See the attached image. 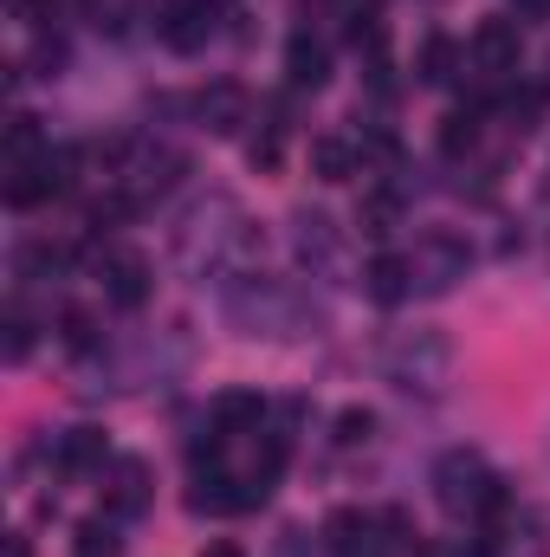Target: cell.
<instances>
[{"label": "cell", "mask_w": 550, "mask_h": 557, "mask_svg": "<svg viewBox=\"0 0 550 557\" xmlns=\"http://www.w3.org/2000/svg\"><path fill=\"white\" fill-rule=\"evenodd\" d=\"M518 52H525L518 20H479L473 39H466V65H473L479 78H512V72H518Z\"/></svg>", "instance_id": "3"}, {"label": "cell", "mask_w": 550, "mask_h": 557, "mask_svg": "<svg viewBox=\"0 0 550 557\" xmlns=\"http://www.w3.org/2000/svg\"><path fill=\"white\" fill-rule=\"evenodd\" d=\"M440 370H447V344H440V337H427L421 357H414V344H396V350H389V376H396L402 389H434Z\"/></svg>", "instance_id": "6"}, {"label": "cell", "mask_w": 550, "mask_h": 557, "mask_svg": "<svg viewBox=\"0 0 550 557\" xmlns=\"http://www.w3.org/2000/svg\"><path fill=\"white\" fill-rule=\"evenodd\" d=\"M285 78H291V91H317V85L330 78V46L311 39V33H291V46H285Z\"/></svg>", "instance_id": "8"}, {"label": "cell", "mask_w": 550, "mask_h": 557, "mask_svg": "<svg viewBox=\"0 0 550 557\" xmlns=\"http://www.w3.org/2000/svg\"><path fill=\"white\" fill-rule=\"evenodd\" d=\"M33 65H39V78H59V65H65V39H39V46H33Z\"/></svg>", "instance_id": "24"}, {"label": "cell", "mask_w": 550, "mask_h": 557, "mask_svg": "<svg viewBox=\"0 0 550 557\" xmlns=\"http://www.w3.org/2000/svg\"><path fill=\"white\" fill-rule=\"evenodd\" d=\"M52 7H59V0H20V13H26V20H52Z\"/></svg>", "instance_id": "25"}, {"label": "cell", "mask_w": 550, "mask_h": 557, "mask_svg": "<svg viewBox=\"0 0 550 557\" xmlns=\"http://www.w3.org/2000/svg\"><path fill=\"white\" fill-rule=\"evenodd\" d=\"M59 467L65 473H104L111 467V434L104 428H65L59 434Z\"/></svg>", "instance_id": "9"}, {"label": "cell", "mask_w": 550, "mask_h": 557, "mask_svg": "<svg viewBox=\"0 0 550 557\" xmlns=\"http://www.w3.org/2000/svg\"><path fill=\"white\" fill-rule=\"evenodd\" d=\"M149 467L142 460H111L104 467V512L111 519H137V512H149Z\"/></svg>", "instance_id": "5"}, {"label": "cell", "mask_w": 550, "mask_h": 557, "mask_svg": "<svg viewBox=\"0 0 550 557\" xmlns=\"http://www.w3.org/2000/svg\"><path fill=\"white\" fill-rule=\"evenodd\" d=\"M59 344H65V350H91V344H98V318H91L85 305H65V311H59Z\"/></svg>", "instance_id": "18"}, {"label": "cell", "mask_w": 550, "mask_h": 557, "mask_svg": "<svg viewBox=\"0 0 550 557\" xmlns=\"http://www.w3.org/2000/svg\"><path fill=\"white\" fill-rule=\"evenodd\" d=\"M98 278H104V298L124 305V311H137L142 298H149V260H142L137 247H104L98 253Z\"/></svg>", "instance_id": "4"}, {"label": "cell", "mask_w": 550, "mask_h": 557, "mask_svg": "<svg viewBox=\"0 0 550 557\" xmlns=\"http://www.w3.org/2000/svg\"><path fill=\"white\" fill-rule=\"evenodd\" d=\"M363 292H370L376 305H402V298L414 292V260H402V253H376L370 273H363Z\"/></svg>", "instance_id": "11"}, {"label": "cell", "mask_w": 550, "mask_h": 557, "mask_svg": "<svg viewBox=\"0 0 550 557\" xmlns=\"http://www.w3.org/2000/svg\"><path fill=\"white\" fill-rule=\"evenodd\" d=\"M72 162H78V149H46L39 162H20V169L7 175V208H39V201L65 195Z\"/></svg>", "instance_id": "2"}, {"label": "cell", "mask_w": 550, "mask_h": 557, "mask_svg": "<svg viewBox=\"0 0 550 557\" xmlns=\"http://www.w3.org/2000/svg\"><path fill=\"white\" fill-rule=\"evenodd\" d=\"M311 175H317V182H350V175H357V149L337 143V137H317L311 143Z\"/></svg>", "instance_id": "14"}, {"label": "cell", "mask_w": 550, "mask_h": 557, "mask_svg": "<svg viewBox=\"0 0 550 557\" xmlns=\"http://www.w3.org/2000/svg\"><path fill=\"white\" fill-rule=\"evenodd\" d=\"M370 434H376V416H370V409H343V416H337V441H343V447H363Z\"/></svg>", "instance_id": "23"}, {"label": "cell", "mask_w": 550, "mask_h": 557, "mask_svg": "<svg viewBox=\"0 0 550 557\" xmlns=\"http://www.w3.org/2000/svg\"><path fill=\"white\" fill-rule=\"evenodd\" d=\"M434 499L453 512V519H499L505 512V480L486 467V454H473V447H447L440 460H434Z\"/></svg>", "instance_id": "1"}, {"label": "cell", "mask_w": 550, "mask_h": 557, "mask_svg": "<svg viewBox=\"0 0 550 557\" xmlns=\"http://www.w3.org/2000/svg\"><path fill=\"white\" fill-rule=\"evenodd\" d=\"M357 221H363V234H396V221H402V195L396 188H370L363 195V208H357Z\"/></svg>", "instance_id": "15"}, {"label": "cell", "mask_w": 550, "mask_h": 557, "mask_svg": "<svg viewBox=\"0 0 550 557\" xmlns=\"http://www.w3.org/2000/svg\"><path fill=\"white\" fill-rule=\"evenodd\" d=\"M208 13L195 7V0H162V13H155V33H162V46L168 52H195L201 39H208Z\"/></svg>", "instance_id": "7"}, {"label": "cell", "mask_w": 550, "mask_h": 557, "mask_svg": "<svg viewBox=\"0 0 550 557\" xmlns=\"http://www.w3.org/2000/svg\"><path fill=\"white\" fill-rule=\"evenodd\" d=\"M260 421H266V403L253 389H221L214 396V434H247Z\"/></svg>", "instance_id": "12"}, {"label": "cell", "mask_w": 550, "mask_h": 557, "mask_svg": "<svg viewBox=\"0 0 550 557\" xmlns=\"http://www.w3.org/2000/svg\"><path fill=\"white\" fill-rule=\"evenodd\" d=\"M370 532H376V519H370V512H350V506L324 519V545H330L337 557H357L363 545H370Z\"/></svg>", "instance_id": "13"}, {"label": "cell", "mask_w": 550, "mask_h": 557, "mask_svg": "<svg viewBox=\"0 0 550 557\" xmlns=\"http://www.w3.org/2000/svg\"><path fill=\"white\" fill-rule=\"evenodd\" d=\"M39 156H46V131H39V117H33V111H20V117L7 124V169L39 162Z\"/></svg>", "instance_id": "16"}, {"label": "cell", "mask_w": 550, "mask_h": 557, "mask_svg": "<svg viewBox=\"0 0 550 557\" xmlns=\"http://www.w3.org/2000/svg\"><path fill=\"white\" fill-rule=\"evenodd\" d=\"M518 13H525V20H545V13H550V0H518Z\"/></svg>", "instance_id": "27"}, {"label": "cell", "mask_w": 550, "mask_h": 557, "mask_svg": "<svg viewBox=\"0 0 550 557\" xmlns=\"http://www.w3.org/2000/svg\"><path fill=\"white\" fill-rule=\"evenodd\" d=\"M26 350H33V318L13 305L7 311V363H26Z\"/></svg>", "instance_id": "22"}, {"label": "cell", "mask_w": 550, "mask_h": 557, "mask_svg": "<svg viewBox=\"0 0 550 557\" xmlns=\"http://www.w3.org/2000/svg\"><path fill=\"white\" fill-rule=\"evenodd\" d=\"M453 65H460V46L447 33H427V46H421V85H447Z\"/></svg>", "instance_id": "17"}, {"label": "cell", "mask_w": 550, "mask_h": 557, "mask_svg": "<svg viewBox=\"0 0 550 557\" xmlns=\"http://www.w3.org/2000/svg\"><path fill=\"white\" fill-rule=\"evenodd\" d=\"M201 124H208L214 137H234V131L247 124V91H240L234 78L208 85V91H201Z\"/></svg>", "instance_id": "10"}, {"label": "cell", "mask_w": 550, "mask_h": 557, "mask_svg": "<svg viewBox=\"0 0 550 557\" xmlns=\"http://www.w3.org/2000/svg\"><path fill=\"white\" fill-rule=\"evenodd\" d=\"M72 557H117V532H111L104 519L78 525V545H72Z\"/></svg>", "instance_id": "20"}, {"label": "cell", "mask_w": 550, "mask_h": 557, "mask_svg": "<svg viewBox=\"0 0 550 557\" xmlns=\"http://www.w3.org/2000/svg\"><path fill=\"white\" fill-rule=\"evenodd\" d=\"M7 557H33V545L26 539H7Z\"/></svg>", "instance_id": "28"}, {"label": "cell", "mask_w": 550, "mask_h": 557, "mask_svg": "<svg viewBox=\"0 0 550 557\" xmlns=\"http://www.w3.org/2000/svg\"><path fill=\"white\" fill-rule=\"evenodd\" d=\"M20 267H26V273H65V267H72V247H59V240H26Z\"/></svg>", "instance_id": "19"}, {"label": "cell", "mask_w": 550, "mask_h": 557, "mask_svg": "<svg viewBox=\"0 0 550 557\" xmlns=\"http://www.w3.org/2000/svg\"><path fill=\"white\" fill-rule=\"evenodd\" d=\"M201 557H247V552H240V545H227V539H214V545H208Z\"/></svg>", "instance_id": "26"}, {"label": "cell", "mask_w": 550, "mask_h": 557, "mask_svg": "<svg viewBox=\"0 0 550 557\" xmlns=\"http://www.w3.org/2000/svg\"><path fill=\"white\" fill-rule=\"evenodd\" d=\"M473 143H479V117H473V111H453V117H447V131H440V149H447V156H460V149H473Z\"/></svg>", "instance_id": "21"}]
</instances>
